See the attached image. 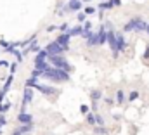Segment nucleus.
I'll return each instance as SVG.
<instances>
[{"label":"nucleus","instance_id":"f257e3e1","mask_svg":"<svg viewBox=\"0 0 149 135\" xmlns=\"http://www.w3.org/2000/svg\"><path fill=\"white\" fill-rule=\"evenodd\" d=\"M146 28H148V23H146L141 16H135V17H132V19L123 26V31H125V33H130V31H146Z\"/></svg>","mask_w":149,"mask_h":135},{"label":"nucleus","instance_id":"f03ea898","mask_svg":"<svg viewBox=\"0 0 149 135\" xmlns=\"http://www.w3.org/2000/svg\"><path fill=\"white\" fill-rule=\"evenodd\" d=\"M43 78L52 80V81H66V80H70V73H68V71H64V69L50 68V69L43 74Z\"/></svg>","mask_w":149,"mask_h":135},{"label":"nucleus","instance_id":"7ed1b4c3","mask_svg":"<svg viewBox=\"0 0 149 135\" xmlns=\"http://www.w3.org/2000/svg\"><path fill=\"white\" fill-rule=\"evenodd\" d=\"M26 85H28V87H35L38 92H42L43 95H54V94H56V88H54V87H49V85L38 83L37 78H30V80L26 81Z\"/></svg>","mask_w":149,"mask_h":135},{"label":"nucleus","instance_id":"20e7f679","mask_svg":"<svg viewBox=\"0 0 149 135\" xmlns=\"http://www.w3.org/2000/svg\"><path fill=\"white\" fill-rule=\"evenodd\" d=\"M49 61H50L52 68H57V69H64V71H70V69H71L70 63H68L64 57H61V56H49Z\"/></svg>","mask_w":149,"mask_h":135},{"label":"nucleus","instance_id":"39448f33","mask_svg":"<svg viewBox=\"0 0 149 135\" xmlns=\"http://www.w3.org/2000/svg\"><path fill=\"white\" fill-rule=\"evenodd\" d=\"M127 49V40L121 33H116V52H114V57L120 56V52H123Z\"/></svg>","mask_w":149,"mask_h":135},{"label":"nucleus","instance_id":"423d86ee","mask_svg":"<svg viewBox=\"0 0 149 135\" xmlns=\"http://www.w3.org/2000/svg\"><path fill=\"white\" fill-rule=\"evenodd\" d=\"M45 50L49 52V56H61L64 50H63V47L57 43V42H50L47 47H45Z\"/></svg>","mask_w":149,"mask_h":135},{"label":"nucleus","instance_id":"0eeeda50","mask_svg":"<svg viewBox=\"0 0 149 135\" xmlns=\"http://www.w3.org/2000/svg\"><path fill=\"white\" fill-rule=\"evenodd\" d=\"M70 38H71V36H70L68 33H63V35H59V36H57V40H56V42L63 47V50H68V49H70Z\"/></svg>","mask_w":149,"mask_h":135},{"label":"nucleus","instance_id":"6e6552de","mask_svg":"<svg viewBox=\"0 0 149 135\" xmlns=\"http://www.w3.org/2000/svg\"><path fill=\"white\" fill-rule=\"evenodd\" d=\"M81 5H83V3H81L80 0H70V2L64 5V10H66V12H70V10H80Z\"/></svg>","mask_w":149,"mask_h":135},{"label":"nucleus","instance_id":"1a4fd4ad","mask_svg":"<svg viewBox=\"0 0 149 135\" xmlns=\"http://www.w3.org/2000/svg\"><path fill=\"white\" fill-rule=\"evenodd\" d=\"M108 43H109V49H111L113 54H114V52H116V33H114L113 30L108 31Z\"/></svg>","mask_w":149,"mask_h":135},{"label":"nucleus","instance_id":"9d476101","mask_svg":"<svg viewBox=\"0 0 149 135\" xmlns=\"http://www.w3.org/2000/svg\"><path fill=\"white\" fill-rule=\"evenodd\" d=\"M33 99V90L31 88H26L24 94H23V107H26V104H30Z\"/></svg>","mask_w":149,"mask_h":135},{"label":"nucleus","instance_id":"9b49d317","mask_svg":"<svg viewBox=\"0 0 149 135\" xmlns=\"http://www.w3.org/2000/svg\"><path fill=\"white\" fill-rule=\"evenodd\" d=\"M17 118H19V121H21V123H24V125H31V114H28V113L21 111V114H19Z\"/></svg>","mask_w":149,"mask_h":135},{"label":"nucleus","instance_id":"f8f14e48","mask_svg":"<svg viewBox=\"0 0 149 135\" xmlns=\"http://www.w3.org/2000/svg\"><path fill=\"white\" fill-rule=\"evenodd\" d=\"M30 132H33V127L31 125H21L19 128H16V134H30Z\"/></svg>","mask_w":149,"mask_h":135},{"label":"nucleus","instance_id":"ddd939ff","mask_svg":"<svg viewBox=\"0 0 149 135\" xmlns=\"http://www.w3.org/2000/svg\"><path fill=\"white\" fill-rule=\"evenodd\" d=\"M68 35H70V36H78V35H83V26H76V28H73V30H70V31H68Z\"/></svg>","mask_w":149,"mask_h":135},{"label":"nucleus","instance_id":"4468645a","mask_svg":"<svg viewBox=\"0 0 149 135\" xmlns=\"http://www.w3.org/2000/svg\"><path fill=\"white\" fill-rule=\"evenodd\" d=\"M47 57H49V52L47 50H40L37 54V57H35V61H40L42 63V61H47Z\"/></svg>","mask_w":149,"mask_h":135},{"label":"nucleus","instance_id":"2eb2a0df","mask_svg":"<svg viewBox=\"0 0 149 135\" xmlns=\"http://www.w3.org/2000/svg\"><path fill=\"white\" fill-rule=\"evenodd\" d=\"M113 7H114V5L111 3V0H109V2H101V3H99V10H106V9H113Z\"/></svg>","mask_w":149,"mask_h":135},{"label":"nucleus","instance_id":"dca6fc26","mask_svg":"<svg viewBox=\"0 0 149 135\" xmlns=\"http://www.w3.org/2000/svg\"><path fill=\"white\" fill-rule=\"evenodd\" d=\"M116 102H118V104H123V102H125V94H123V90H118V92H116Z\"/></svg>","mask_w":149,"mask_h":135},{"label":"nucleus","instance_id":"f3484780","mask_svg":"<svg viewBox=\"0 0 149 135\" xmlns=\"http://www.w3.org/2000/svg\"><path fill=\"white\" fill-rule=\"evenodd\" d=\"M101 97H102V92H101V90H94V92H92V101L94 102H97Z\"/></svg>","mask_w":149,"mask_h":135},{"label":"nucleus","instance_id":"a211bd4d","mask_svg":"<svg viewBox=\"0 0 149 135\" xmlns=\"http://www.w3.org/2000/svg\"><path fill=\"white\" fill-rule=\"evenodd\" d=\"M137 99H139V92H137V90L130 92V95H128V101L132 102V101H137Z\"/></svg>","mask_w":149,"mask_h":135},{"label":"nucleus","instance_id":"6ab92c4d","mask_svg":"<svg viewBox=\"0 0 149 135\" xmlns=\"http://www.w3.org/2000/svg\"><path fill=\"white\" fill-rule=\"evenodd\" d=\"M87 121H88L90 125H95V114H92V113H88V114H87Z\"/></svg>","mask_w":149,"mask_h":135},{"label":"nucleus","instance_id":"aec40b11","mask_svg":"<svg viewBox=\"0 0 149 135\" xmlns=\"http://www.w3.org/2000/svg\"><path fill=\"white\" fill-rule=\"evenodd\" d=\"M10 107V102H5V104H0V114H3L7 109Z\"/></svg>","mask_w":149,"mask_h":135},{"label":"nucleus","instance_id":"412c9836","mask_svg":"<svg viewBox=\"0 0 149 135\" xmlns=\"http://www.w3.org/2000/svg\"><path fill=\"white\" fill-rule=\"evenodd\" d=\"M94 132H95V134H101V135L108 134V130H106L104 127H95V128H94Z\"/></svg>","mask_w":149,"mask_h":135},{"label":"nucleus","instance_id":"4be33fe9","mask_svg":"<svg viewBox=\"0 0 149 135\" xmlns=\"http://www.w3.org/2000/svg\"><path fill=\"white\" fill-rule=\"evenodd\" d=\"M85 17H87V14H85V12H80V14L76 16V19H78V23H85Z\"/></svg>","mask_w":149,"mask_h":135},{"label":"nucleus","instance_id":"5701e85b","mask_svg":"<svg viewBox=\"0 0 149 135\" xmlns=\"http://www.w3.org/2000/svg\"><path fill=\"white\" fill-rule=\"evenodd\" d=\"M38 76H43V73L38 71V69H33V71H31V78H38Z\"/></svg>","mask_w":149,"mask_h":135},{"label":"nucleus","instance_id":"b1692460","mask_svg":"<svg viewBox=\"0 0 149 135\" xmlns=\"http://www.w3.org/2000/svg\"><path fill=\"white\" fill-rule=\"evenodd\" d=\"M80 113H81V114H88V106H85V104H83V106L80 107Z\"/></svg>","mask_w":149,"mask_h":135},{"label":"nucleus","instance_id":"393cba45","mask_svg":"<svg viewBox=\"0 0 149 135\" xmlns=\"http://www.w3.org/2000/svg\"><path fill=\"white\" fill-rule=\"evenodd\" d=\"M95 12V7H85V14H94Z\"/></svg>","mask_w":149,"mask_h":135},{"label":"nucleus","instance_id":"a878e982","mask_svg":"<svg viewBox=\"0 0 149 135\" xmlns=\"http://www.w3.org/2000/svg\"><path fill=\"white\" fill-rule=\"evenodd\" d=\"M0 45H2V49H3V50H5V49H7V47H9V43H7V42H5V40H3V38H2V40H0Z\"/></svg>","mask_w":149,"mask_h":135},{"label":"nucleus","instance_id":"bb28decb","mask_svg":"<svg viewBox=\"0 0 149 135\" xmlns=\"http://www.w3.org/2000/svg\"><path fill=\"white\" fill-rule=\"evenodd\" d=\"M56 30H57V26H56V24H54V26H49V28H47V31H49V33H52V31H56Z\"/></svg>","mask_w":149,"mask_h":135},{"label":"nucleus","instance_id":"cd10ccee","mask_svg":"<svg viewBox=\"0 0 149 135\" xmlns=\"http://www.w3.org/2000/svg\"><path fill=\"white\" fill-rule=\"evenodd\" d=\"M3 125H5V116L0 114V127H3Z\"/></svg>","mask_w":149,"mask_h":135},{"label":"nucleus","instance_id":"c85d7f7f","mask_svg":"<svg viewBox=\"0 0 149 135\" xmlns=\"http://www.w3.org/2000/svg\"><path fill=\"white\" fill-rule=\"evenodd\" d=\"M104 102H106L108 106H111V104H113V102H114V101H113V99H109V97H108V99H104Z\"/></svg>","mask_w":149,"mask_h":135},{"label":"nucleus","instance_id":"c756f323","mask_svg":"<svg viewBox=\"0 0 149 135\" xmlns=\"http://www.w3.org/2000/svg\"><path fill=\"white\" fill-rule=\"evenodd\" d=\"M144 59H149V47L146 49V52H144Z\"/></svg>","mask_w":149,"mask_h":135},{"label":"nucleus","instance_id":"7c9ffc66","mask_svg":"<svg viewBox=\"0 0 149 135\" xmlns=\"http://www.w3.org/2000/svg\"><path fill=\"white\" fill-rule=\"evenodd\" d=\"M14 71H16V64H10V74H14Z\"/></svg>","mask_w":149,"mask_h":135},{"label":"nucleus","instance_id":"2f4dec72","mask_svg":"<svg viewBox=\"0 0 149 135\" xmlns=\"http://www.w3.org/2000/svg\"><path fill=\"white\" fill-rule=\"evenodd\" d=\"M120 2H121V0H111L113 5H120Z\"/></svg>","mask_w":149,"mask_h":135},{"label":"nucleus","instance_id":"473e14b6","mask_svg":"<svg viewBox=\"0 0 149 135\" xmlns=\"http://www.w3.org/2000/svg\"><path fill=\"white\" fill-rule=\"evenodd\" d=\"M146 33L149 35V23H148V28H146Z\"/></svg>","mask_w":149,"mask_h":135},{"label":"nucleus","instance_id":"72a5a7b5","mask_svg":"<svg viewBox=\"0 0 149 135\" xmlns=\"http://www.w3.org/2000/svg\"><path fill=\"white\" fill-rule=\"evenodd\" d=\"M12 135H23V134H16V132H14V134H12Z\"/></svg>","mask_w":149,"mask_h":135},{"label":"nucleus","instance_id":"f704fd0d","mask_svg":"<svg viewBox=\"0 0 149 135\" xmlns=\"http://www.w3.org/2000/svg\"><path fill=\"white\" fill-rule=\"evenodd\" d=\"M83 2H90V0H83Z\"/></svg>","mask_w":149,"mask_h":135},{"label":"nucleus","instance_id":"c9c22d12","mask_svg":"<svg viewBox=\"0 0 149 135\" xmlns=\"http://www.w3.org/2000/svg\"><path fill=\"white\" fill-rule=\"evenodd\" d=\"M0 134H2V128H0Z\"/></svg>","mask_w":149,"mask_h":135}]
</instances>
